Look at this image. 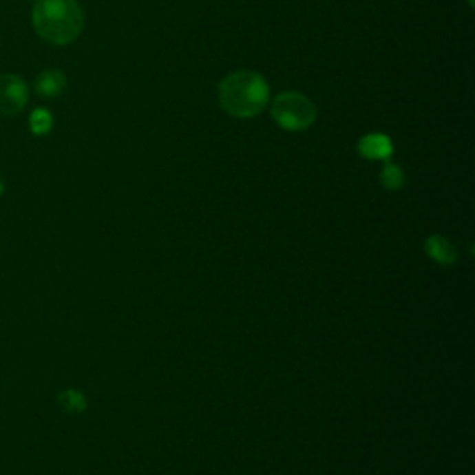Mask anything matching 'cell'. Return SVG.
Masks as SVG:
<instances>
[{
	"mask_svg": "<svg viewBox=\"0 0 475 475\" xmlns=\"http://www.w3.org/2000/svg\"><path fill=\"white\" fill-rule=\"evenodd\" d=\"M220 106L232 117L249 119L258 116L269 101V85L262 74L236 71L220 82Z\"/></svg>",
	"mask_w": 475,
	"mask_h": 475,
	"instance_id": "6da1fadb",
	"label": "cell"
},
{
	"mask_svg": "<svg viewBox=\"0 0 475 475\" xmlns=\"http://www.w3.org/2000/svg\"><path fill=\"white\" fill-rule=\"evenodd\" d=\"M32 25L45 41L69 45L84 30V12L76 0H37Z\"/></svg>",
	"mask_w": 475,
	"mask_h": 475,
	"instance_id": "7a4b0ae2",
	"label": "cell"
},
{
	"mask_svg": "<svg viewBox=\"0 0 475 475\" xmlns=\"http://www.w3.org/2000/svg\"><path fill=\"white\" fill-rule=\"evenodd\" d=\"M271 116L279 127L286 130H305L316 121V106L301 93L286 92L273 101Z\"/></svg>",
	"mask_w": 475,
	"mask_h": 475,
	"instance_id": "3957f363",
	"label": "cell"
},
{
	"mask_svg": "<svg viewBox=\"0 0 475 475\" xmlns=\"http://www.w3.org/2000/svg\"><path fill=\"white\" fill-rule=\"evenodd\" d=\"M28 84L17 74H0V117H13L28 103Z\"/></svg>",
	"mask_w": 475,
	"mask_h": 475,
	"instance_id": "277c9868",
	"label": "cell"
},
{
	"mask_svg": "<svg viewBox=\"0 0 475 475\" xmlns=\"http://www.w3.org/2000/svg\"><path fill=\"white\" fill-rule=\"evenodd\" d=\"M359 153L368 160H386L394 153V145L388 136L368 134L359 141Z\"/></svg>",
	"mask_w": 475,
	"mask_h": 475,
	"instance_id": "5b68a950",
	"label": "cell"
},
{
	"mask_svg": "<svg viewBox=\"0 0 475 475\" xmlns=\"http://www.w3.org/2000/svg\"><path fill=\"white\" fill-rule=\"evenodd\" d=\"M65 74L61 71H43L36 80V89L43 97H58L65 89Z\"/></svg>",
	"mask_w": 475,
	"mask_h": 475,
	"instance_id": "8992f818",
	"label": "cell"
},
{
	"mask_svg": "<svg viewBox=\"0 0 475 475\" xmlns=\"http://www.w3.org/2000/svg\"><path fill=\"white\" fill-rule=\"evenodd\" d=\"M427 253L433 256L434 260L440 264H451L455 260V249L453 245L442 236H433L427 240Z\"/></svg>",
	"mask_w": 475,
	"mask_h": 475,
	"instance_id": "52a82bcc",
	"label": "cell"
},
{
	"mask_svg": "<svg viewBox=\"0 0 475 475\" xmlns=\"http://www.w3.org/2000/svg\"><path fill=\"white\" fill-rule=\"evenodd\" d=\"M52 114L45 108H36L30 114V130L36 136H47L52 128Z\"/></svg>",
	"mask_w": 475,
	"mask_h": 475,
	"instance_id": "ba28073f",
	"label": "cell"
},
{
	"mask_svg": "<svg viewBox=\"0 0 475 475\" xmlns=\"http://www.w3.org/2000/svg\"><path fill=\"white\" fill-rule=\"evenodd\" d=\"M381 182H383L384 188L397 189L401 188L403 182H405V175H403V171L397 165L386 164L383 173H381Z\"/></svg>",
	"mask_w": 475,
	"mask_h": 475,
	"instance_id": "9c48e42d",
	"label": "cell"
},
{
	"mask_svg": "<svg viewBox=\"0 0 475 475\" xmlns=\"http://www.w3.org/2000/svg\"><path fill=\"white\" fill-rule=\"evenodd\" d=\"M61 403L71 412H80L85 407V399L80 392H65V394H61Z\"/></svg>",
	"mask_w": 475,
	"mask_h": 475,
	"instance_id": "30bf717a",
	"label": "cell"
},
{
	"mask_svg": "<svg viewBox=\"0 0 475 475\" xmlns=\"http://www.w3.org/2000/svg\"><path fill=\"white\" fill-rule=\"evenodd\" d=\"M2 188H4V186H2V180H0V193H2Z\"/></svg>",
	"mask_w": 475,
	"mask_h": 475,
	"instance_id": "8fae6325",
	"label": "cell"
}]
</instances>
